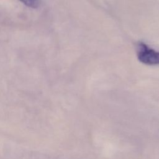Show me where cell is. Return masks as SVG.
I'll list each match as a JSON object with an SVG mask.
<instances>
[{
	"label": "cell",
	"instance_id": "1",
	"mask_svg": "<svg viewBox=\"0 0 159 159\" xmlns=\"http://www.w3.org/2000/svg\"><path fill=\"white\" fill-rule=\"evenodd\" d=\"M137 55L139 60L148 65H159V52L151 48L143 43L137 46Z\"/></svg>",
	"mask_w": 159,
	"mask_h": 159
},
{
	"label": "cell",
	"instance_id": "2",
	"mask_svg": "<svg viewBox=\"0 0 159 159\" xmlns=\"http://www.w3.org/2000/svg\"><path fill=\"white\" fill-rule=\"evenodd\" d=\"M25 6L31 8H37L40 4L39 0H19Z\"/></svg>",
	"mask_w": 159,
	"mask_h": 159
}]
</instances>
